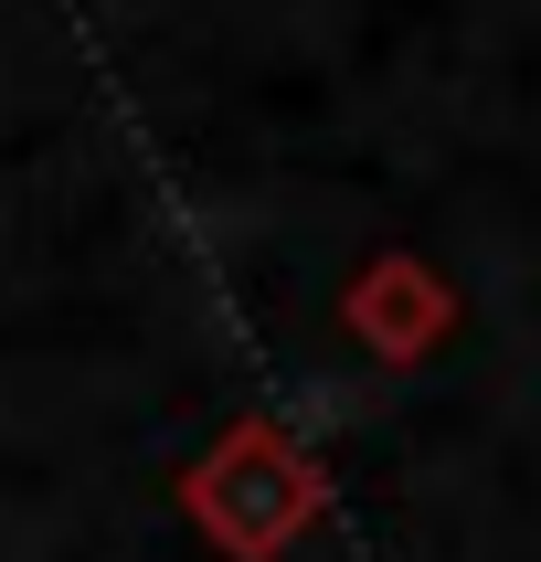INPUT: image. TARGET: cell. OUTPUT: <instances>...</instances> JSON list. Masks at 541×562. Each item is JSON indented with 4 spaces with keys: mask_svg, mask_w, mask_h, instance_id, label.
Segmentation results:
<instances>
[{
    "mask_svg": "<svg viewBox=\"0 0 541 562\" xmlns=\"http://www.w3.org/2000/svg\"><path fill=\"white\" fill-rule=\"evenodd\" d=\"M170 499L223 562H286L297 541L318 531V509H329V477L297 436H286L277 414H234L181 477H170Z\"/></svg>",
    "mask_w": 541,
    "mask_h": 562,
    "instance_id": "cell-1",
    "label": "cell"
},
{
    "mask_svg": "<svg viewBox=\"0 0 541 562\" xmlns=\"http://www.w3.org/2000/svg\"><path fill=\"white\" fill-rule=\"evenodd\" d=\"M340 329L372 361H425V350L457 329V286L425 266V255H372L361 277H350V297H340Z\"/></svg>",
    "mask_w": 541,
    "mask_h": 562,
    "instance_id": "cell-2",
    "label": "cell"
}]
</instances>
